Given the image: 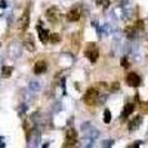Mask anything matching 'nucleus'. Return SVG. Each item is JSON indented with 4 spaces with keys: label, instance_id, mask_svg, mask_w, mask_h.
Listing matches in <instances>:
<instances>
[{
    "label": "nucleus",
    "instance_id": "2eb2a0df",
    "mask_svg": "<svg viewBox=\"0 0 148 148\" xmlns=\"http://www.w3.org/2000/svg\"><path fill=\"white\" fill-rule=\"evenodd\" d=\"M96 3L99 5L101 8H104V9H107L108 6H110V0H96Z\"/></svg>",
    "mask_w": 148,
    "mask_h": 148
},
{
    "label": "nucleus",
    "instance_id": "f8f14e48",
    "mask_svg": "<svg viewBox=\"0 0 148 148\" xmlns=\"http://www.w3.org/2000/svg\"><path fill=\"white\" fill-rule=\"evenodd\" d=\"M46 62L45 61H37V62L34 64V73L36 74H42V73H45L46 71Z\"/></svg>",
    "mask_w": 148,
    "mask_h": 148
},
{
    "label": "nucleus",
    "instance_id": "7ed1b4c3",
    "mask_svg": "<svg viewBox=\"0 0 148 148\" xmlns=\"http://www.w3.org/2000/svg\"><path fill=\"white\" fill-rule=\"evenodd\" d=\"M46 18L49 22H52V24H56L59 19H61V12L56 6H52V8H49L46 10Z\"/></svg>",
    "mask_w": 148,
    "mask_h": 148
},
{
    "label": "nucleus",
    "instance_id": "39448f33",
    "mask_svg": "<svg viewBox=\"0 0 148 148\" xmlns=\"http://www.w3.org/2000/svg\"><path fill=\"white\" fill-rule=\"evenodd\" d=\"M77 142V132L74 129H68L67 135H65V144L64 147H74Z\"/></svg>",
    "mask_w": 148,
    "mask_h": 148
},
{
    "label": "nucleus",
    "instance_id": "9b49d317",
    "mask_svg": "<svg viewBox=\"0 0 148 148\" xmlns=\"http://www.w3.org/2000/svg\"><path fill=\"white\" fill-rule=\"evenodd\" d=\"M141 121H142V119H141L139 116L133 117V119L130 120V123H129V130H130V132H135V130L138 129V126L141 125Z\"/></svg>",
    "mask_w": 148,
    "mask_h": 148
},
{
    "label": "nucleus",
    "instance_id": "4468645a",
    "mask_svg": "<svg viewBox=\"0 0 148 148\" xmlns=\"http://www.w3.org/2000/svg\"><path fill=\"white\" fill-rule=\"evenodd\" d=\"M59 40H61V34H58V33L49 36V42H52V43H58Z\"/></svg>",
    "mask_w": 148,
    "mask_h": 148
},
{
    "label": "nucleus",
    "instance_id": "6e6552de",
    "mask_svg": "<svg viewBox=\"0 0 148 148\" xmlns=\"http://www.w3.org/2000/svg\"><path fill=\"white\" fill-rule=\"evenodd\" d=\"M24 47H25L28 52H34V51H36V46H34L33 36H31V34H27V36H25V39H24Z\"/></svg>",
    "mask_w": 148,
    "mask_h": 148
},
{
    "label": "nucleus",
    "instance_id": "9d476101",
    "mask_svg": "<svg viewBox=\"0 0 148 148\" xmlns=\"http://www.w3.org/2000/svg\"><path fill=\"white\" fill-rule=\"evenodd\" d=\"M133 110H135V105H133L132 102L126 104V105H125V110H123V113H121V119H123V120H126V119L133 113Z\"/></svg>",
    "mask_w": 148,
    "mask_h": 148
},
{
    "label": "nucleus",
    "instance_id": "1a4fd4ad",
    "mask_svg": "<svg viewBox=\"0 0 148 148\" xmlns=\"http://www.w3.org/2000/svg\"><path fill=\"white\" fill-rule=\"evenodd\" d=\"M37 31H39V37H40V42L42 43H47L49 42V36H51V33H49L47 30H45L42 25H37Z\"/></svg>",
    "mask_w": 148,
    "mask_h": 148
},
{
    "label": "nucleus",
    "instance_id": "20e7f679",
    "mask_svg": "<svg viewBox=\"0 0 148 148\" xmlns=\"http://www.w3.org/2000/svg\"><path fill=\"white\" fill-rule=\"evenodd\" d=\"M28 24H30V10L27 8L25 10H24V14L21 15V18L18 19V28L21 31H25L28 28Z\"/></svg>",
    "mask_w": 148,
    "mask_h": 148
},
{
    "label": "nucleus",
    "instance_id": "f257e3e1",
    "mask_svg": "<svg viewBox=\"0 0 148 148\" xmlns=\"http://www.w3.org/2000/svg\"><path fill=\"white\" fill-rule=\"evenodd\" d=\"M83 101H84L86 105H95L99 101V90L95 89V88H89L83 96Z\"/></svg>",
    "mask_w": 148,
    "mask_h": 148
},
{
    "label": "nucleus",
    "instance_id": "dca6fc26",
    "mask_svg": "<svg viewBox=\"0 0 148 148\" xmlns=\"http://www.w3.org/2000/svg\"><path fill=\"white\" fill-rule=\"evenodd\" d=\"M104 121L105 123H110L111 121V111L110 110H105L104 111Z\"/></svg>",
    "mask_w": 148,
    "mask_h": 148
},
{
    "label": "nucleus",
    "instance_id": "f3484780",
    "mask_svg": "<svg viewBox=\"0 0 148 148\" xmlns=\"http://www.w3.org/2000/svg\"><path fill=\"white\" fill-rule=\"evenodd\" d=\"M121 64L125 65V67H127V58H123V61H121Z\"/></svg>",
    "mask_w": 148,
    "mask_h": 148
},
{
    "label": "nucleus",
    "instance_id": "0eeeda50",
    "mask_svg": "<svg viewBox=\"0 0 148 148\" xmlns=\"http://www.w3.org/2000/svg\"><path fill=\"white\" fill-rule=\"evenodd\" d=\"M126 82H127L129 86H132V88H138V86L141 84V77L136 73H129L127 77H126Z\"/></svg>",
    "mask_w": 148,
    "mask_h": 148
},
{
    "label": "nucleus",
    "instance_id": "a211bd4d",
    "mask_svg": "<svg viewBox=\"0 0 148 148\" xmlns=\"http://www.w3.org/2000/svg\"><path fill=\"white\" fill-rule=\"evenodd\" d=\"M0 6H2V8H5V6H6V3H5V2H0Z\"/></svg>",
    "mask_w": 148,
    "mask_h": 148
},
{
    "label": "nucleus",
    "instance_id": "423d86ee",
    "mask_svg": "<svg viewBox=\"0 0 148 148\" xmlns=\"http://www.w3.org/2000/svg\"><path fill=\"white\" fill-rule=\"evenodd\" d=\"M82 16V8L80 6H74L70 9V12L67 14V19L71 21V22H77Z\"/></svg>",
    "mask_w": 148,
    "mask_h": 148
},
{
    "label": "nucleus",
    "instance_id": "f03ea898",
    "mask_svg": "<svg viewBox=\"0 0 148 148\" xmlns=\"http://www.w3.org/2000/svg\"><path fill=\"white\" fill-rule=\"evenodd\" d=\"M84 56L88 58L90 62H95V61L98 59V56H99V52H98V47L95 43H89L88 47H86L84 51Z\"/></svg>",
    "mask_w": 148,
    "mask_h": 148
},
{
    "label": "nucleus",
    "instance_id": "ddd939ff",
    "mask_svg": "<svg viewBox=\"0 0 148 148\" xmlns=\"http://www.w3.org/2000/svg\"><path fill=\"white\" fill-rule=\"evenodd\" d=\"M12 71H14V68H12V67H3V70H2V77H5V79L10 77V76H12Z\"/></svg>",
    "mask_w": 148,
    "mask_h": 148
}]
</instances>
